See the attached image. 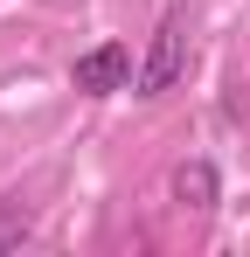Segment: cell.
Masks as SVG:
<instances>
[{
    "instance_id": "cell-1",
    "label": "cell",
    "mask_w": 250,
    "mask_h": 257,
    "mask_svg": "<svg viewBox=\"0 0 250 257\" xmlns=\"http://www.w3.org/2000/svg\"><path fill=\"white\" fill-rule=\"evenodd\" d=\"M181 63H188V14L174 7L160 28H153V49H146V63H139V97H160V90H174V77H181Z\"/></svg>"
},
{
    "instance_id": "cell-2",
    "label": "cell",
    "mask_w": 250,
    "mask_h": 257,
    "mask_svg": "<svg viewBox=\"0 0 250 257\" xmlns=\"http://www.w3.org/2000/svg\"><path fill=\"white\" fill-rule=\"evenodd\" d=\"M70 84L83 90V97H111V90L132 84V49L125 42H97L77 56V70H70Z\"/></svg>"
},
{
    "instance_id": "cell-3",
    "label": "cell",
    "mask_w": 250,
    "mask_h": 257,
    "mask_svg": "<svg viewBox=\"0 0 250 257\" xmlns=\"http://www.w3.org/2000/svg\"><path fill=\"white\" fill-rule=\"evenodd\" d=\"M174 202H181V209H195V215H208L215 202H222L215 167H208V160H181V167H174Z\"/></svg>"
},
{
    "instance_id": "cell-4",
    "label": "cell",
    "mask_w": 250,
    "mask_h": 257,
    "mask_svg": "<svg viewBox=\"0 0 250 257\" xmlns=\"http://www.w3.org/2000/svg\"><path fill=\"white\" fill-rule=\"evenodd\" d=\"M21 236H28V209L21 202H0V250H14Z\"/></svg>"
}]
</instances>
